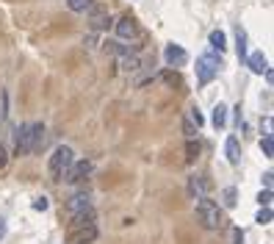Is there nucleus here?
I'll list each match as a JSON object with an SVG mask.
<instances>
[{
    "label": "nucleus",
    "mask_w": 274,
    "mask_h": 244,
    "mask_svg": "<svg viewBox=\"0 0 274 244\" xmlns=\"http://www.w3.org/2000/svg\"><path fill=\"white\" fill-rule=\"evenodd\" d=\"M188 192H191V197H194V200L205 197V192H208V183H205L202 175H191V180H188Z\"/></svg>",
    "instance_id": "nucleus-11"
},
{
    "label": "nucleus",
    "mask_w": 274,
    "mask_h": 244,
    "mask_svg": "<svg viewBox=\"0 0 274 244\" xmlns=\"http://www.w3.org/2000/svg\"><path fill=\"white\" fill-rule=\"evenodd\" d=\"M271 178H274L271 172H266V175H263V186H266V189H271Z\"/></svg>",
    "instance_id": "nucleus-29"
},
{
    "label": "nucleus",
    "mask_w": 274,
    "mask_h": 244,
    "mask_svg": "<svg viewBox=\"0 0 274 244\" xmlns=\"http://www.w3.org/2000/svg\"><path fill=\"white\" fill-rule=\"evenodd\" d=\"M255 222H260V225H269V222H271V208H269V206L260 208L258 216H255Z\"/></svg>",
    "instance_id": "nucleus-22"
},
{
    "label": "nucleus",
    "mask_w": 274,
    "mask_h": 244,
    "mask_svg": "<svg viewBox=\"0 0 274 244\" xmlns=\"http://www.w3.org/2000/svg\"><path fill=\"white\" fill-rule=\"evenodd\" d=\"M210 122H214V128L219 131V128H224L227 125V106L224 103H219L216 108H214V117H210Z\"/></svg>",
    "instance_id": "nucleus-13"
},
{
    "label": "nucleus",
    "mask_w": 274,
    "mask_h": 244,
    "mask_svg": "<svg viewBox=\"0 0 274 244\" xmlns=\"http://www.w3.org/2000/svg\"><path fill=\"white\" fill-rule=\"evenodd\" d=\"M194 214H197V222H200L202 228H208V230H219V228H222V222H224L222 211H219V202H214L208 194L197 200Z\"/></svg>",
    "instance_id": "nucleus-2"
},
{
    "label": "nucleus",
    "mask_w": 274,
    "mask_h": 244,
    "mask_svg": "<svg viewBox=\"0 0 274 244\" xmlns=\"http://www.w3.org/2000/svg\"><path fill=\"white\" fill-rule=\"evenodd\" d=\"M210 47L219 50V56H222L224 47H227V36H224V31H210Z\"/></svg>",
    "instance_id": "nucleus-14"
},
{
    "label": "nucleus",
    "mask_w": 274,
    "mask_h": 244,
    "mask_svg": "<svg viewBox=\"0 0 274 244\" xmlns=\"http://www.w3.org/2000/svg\"><path fill=\"white\" fill-rule=\"evenodd\" d=\"M139 67H141V58L139 56H130V53H128L125 61H122V70H125V72H136Z\"/></svg>",
    "instance_id": "nucleus-19"
},
{
    "label": "nucleus",
    "mask_w": 274,
    "mask_h": 244,
    "mask_svg": "<svg viewBox=\"0 0 274 244\" xmlns=\"http://www.w3.org/2000/svg\"><path fill=\"white\" fill-rule=\"evenodd\" d=\"M106 50H108V53H114V56H128L130 47H128V45H122V42H114V39H108V42H106Z\"/></svg>",
    "instance_id": "nucleus-17"
},
{
    "label": "nucleus",
    "mask_w": 274,
    "mask_h": 244,
    "mask_svg": "<svg viewBox=\"0 0 274 244\" xmlns=\"http://www.w3.org/2000/svg\"><path fill=\"white\" fill-rule=\"evenodd\" d=\"M72 161H75V153L70 150V147H67V145L56 147L53 155H50V164H47V169H50V178L53 180H61V178H64V172L70 169Z\"/></svg>",
    "instance_id": "nucleus-3"
},
{
    "label": "nucleus",
    "mask_w": 274,
    "mask_h": 244,
    "mask_svg": "<svg viewBox=\"0 0 274 244\" xmlns=\"http://www.w3.org/2000/svg\"><path fill=\"white\" fill-rule=\"evenodd\" d=\"M197 131H200V128H197L191 119L183 122V133H186V139H197Z\"/></svg>",
    "instance_id": "nucleus-23"
},
{
    "label": "nucleus",
    "mask_w": 274,
    "mask_h": 244,
    "mask_svg": "<svg viewBox=\"0 0 274 244\" xmlns=\"http://www.w3.org/2000/svg\"><path fill=\"white\" fill-rule=\"evenodd\" d=\"M258 202L260 206H271V189H263V192L258 194Z\"/></svg>",
    "instance_id": "nucleus-26"
},
{
    "label": "nucleus",
    "mask_w": 274,
    "mask_h": 244,
    "mask_svg": "<svg viewBox=\"0 0 274 244\" xmlns=\"http://www.w3.org/2000/svg\"><path fill=\"white\" fill-rule=\"evenodd\" d=\"M246 64H249V70L255 72V75H263V72L269 70V61H266V56H263L260 50L246 53Z\"/></svg>",
    "instance_id": "nucleus-9"
},
{
    "label": "nucleus",
    "mask_w": 274,
    "mask_h": 244,
    "mask_svg": "<svg viewBox=\"0 0 274 244\" xmlns=\"http://www.w3.org/2000/svg\"><path fill=\"white\" fill-rule=\"evenodd\" d=\"M224 153H227V161H230V164H238V161H241V147H238V139H236V136H227Z\"/></svg>",
    "instance_id": "nucleus-12"
},
{
    "label": "nucleus",
    "mask_w": 274,
    "mask_h": 244,
    "mask_svg": "<svg viewBox=\"0 0 274 244\" xmlns=\"http://www.w3.org/2000/svg\"><path fill=\"white\" fill-rule=\"evenodd\" d=\"M197 158H200V141L188 139V145H186V161H188V164H194Z\"/></svg>",
    "instance_id": "nucleus-16"
},
{
    "label": "nucleus",
    "mask_w": 274,
    "mask_h": 244,
    "mask_svg": "<svg viewBox=\"0 0 274 244\" xmlns=\"http://www.w3.org/2000/svg\"><path fill=\"white\" fill-rule=\"evenodd\" d=\"M163 58H166L169 67H183L188 61V53H186V47H180V45H166Z\"/></svg>",
    "instance_id": "nucleus-7"
},
{
    "label": "nucleus",
    "mask_w": 274,
    "mask_h": 244,
    "mask_svg": "<svg viewBox=\"0 0 274 244\" xmlns=\"http://www.w3.org/2000/svg\"><path fill=\"white\" fill-rule=\"evenodd\" d=\"M47 206H50L47 197H36V200H33V211H47Z\"/></svg>",
    "instance_id": "nucleus-27"
},
{
    "label": "nucleus",
    "mask_w": 274,
    "mask_h": 244,
    "mask_svg": "<svg viewBox=\"0 0 274 244\" xmlns=\"http://www.w3.org/2000/svg\"><path fill=\"white\" fill-rule=\"evenodd\" d=\"M236 42H238V58H246V31L236 28Z\"/></svg>",
    "instance_id": "nucleus-18"
},
{
    "label": "nucleus",
    "mask_w": 274,
    "mask_h": 244,
    "mask_svg": "<svg viewBox=\"0 0 274 244\" xmlns=\"http://www.w3.org/2000/svg\"><path fill=\"white\" fill-rule=\"evenodd\" d=\"M45 145V128L39 122H31V125H23L17 131V155H31L33 150Z\"/></svg>",
    "instance_id": "nucleus-1"
},
{
    "label": "nucleus",
    "mask_w": 274,
    "mask_h": 244,
    "mask_svg": "<svg viewBox=\"0 0 274 244\" xmlns=\"http://www.w3.org/2000/svg\"><path fill=\"white\" fill-rule=\"evenodd\" d=\"M89 14H92V28H102V25H108V23H111L106 11L94 9V6H92V9H89Z\"/></svg>",
    "instance_id": "nucleus-15"
},
{
    "label": "nucleus",
    "mask_w": 274,
    "mask_h": 244,
    "mask_svg": "<svg viewBox=\"0 0 274 244\" xmlns=\"http://www.w3.org/2000/svg\"><path fill=\"white\" fill-rule=\"evenodd\" d=\"M224 206H227V208L236 206V189H233V186L224 189Z\"/></svg>",
    "instance_id": "nucleus-24"
},
{
    "label": "nucleus",
    "mask_w": 274,
    "mask_h": 244,
    "mask_svg": "<svg viewBox=\"0 0 274 244\" xmlns=\"http://www.w3.org/2000/svg\"><path fill=\"white\" fill-rule=\"evenodd\" d=\"M3 236H6V219L0 216V241H3Z\"/></svg>",
    "instance_id": "nucleus-30"
},
{
    "label": "nucleus",
    "mask_w": 274,
    "mask_h": 244,
    "mask_svg": "<svg viewBox=\"0 0 274 244\" xmlns=\"http://www.w3.org/2000/svg\"><path fill=\"white\" fill-rule=\"evenodd\" d=\"M97 222H86V225H70L67 230V241L70 244H92L97 239Z\"/></svg>",
    "instance_id": "nucleus-5"
},
{
    "label": "nucleus",
    "mask_w": 274,
    "mask_h": 244,
    "mask_svg": "<svg viewBox=\"0 0 274 244\" xmlns=\"http://www.w3.org/2000/svg\"><path fill=\"white\" fill-rule=\"evenodd\" d=\"M188 119H191V122H194V125H197V128H202V125H205V117H202V114H200V111H197V108H191Z\"/></svg>",
    "instance_id": "nucleus-25"
},
{
    "label": "nucleus",
    "mask_w": 274,
    "mask_h": 244,
    "mask_svg": "<svg viewBox=\"0 0 274 244\" xmlns=\"http://www.w3.org/2000/svg\"><path fill=\"white\" fill-rule=\"evenodd\" d=\"M67 6H70L72 11H89L94 3H92V0H67Z\"/></svg>",
    "instance_id": "nucleus-21"
},
{
    "label": "nucleus",
    "mask_w": 274,
    "mask_h": 244,
    "mask_svg": "<svg viewBox=\"0 0 274 244\" xmlns=\"http://www.w3.org/2000/svg\"><path fill=\"white\" fill-rule=\"evenodd\" d=\"M219 67H222V58L214 56V53H205V56L197 58V80L205 86L210 84L216 75H219Z\"/></svg>",
    "instance_id": "nucleus-4"
},
{
    "label": "nucleus",
    "mask_w": 274,
    "mask_h": 244,
    "mask_svg": "<svg viewBox=\"0 0 274 244\" xmlns=\"http://www.w3.org/2000/svg\"><path fill=\"white\" fill-rule=\"evenodd\" d=\"M86 208H92L89 194H75V197L67 200V211H70V214H80V211H86Z\"/></svg>",
    "instance_id": "nucleus-10"
},
{
    "label": "nucleus",
    "mask_w": 274,
    "mask_h": 244,
    "mask_svg": "<svg viewBox=\"0 0 274 244\" xmlns=\"http://www.w3.org/2000/svg\"><path fill=\"white\" fill-rule=\"evenodd\" d=\"M260 150H263L266 158H274V139H271V133L260 139Z\"/></svg>",
    "instance_id": "nucleus-20"
},
{
    "label": "nucleus",
    "mask_w": 274,
    "mask_h": 244,
    "mask_svg": "<svg viewBox=\"0 0 274 244\" xmlns=\"http://www.w3.org/2000/svg\"><path fill=\"white\" fill-rule=\"evenodd\" d=\"M6 164H9V155H6V147L0 145V169H6Z\"/></svg>",
    "instance_id": "nucleus-28"
},
{
    "label": "nucleus",
    "mask_w": 274,
    "mask_h": 244,
    "mask_svg": "<svg viewBox=\"0 0 274 244\" xmlns=\"http://www.w3.org/2000/svg\"><path fill=\"white\" fill-rule=\"evenodd\" d=\"M116 33H119V39H139V25L133 17H122L116 23Z\"/></svg>",
    "instance_id": "nucleus-8"
},
{
    "label": "nucleus",
    "mask_w": 274,
    "mask_h": 244,
    "mask_svg": "<svg viewBox=\"0 0 274 244\" xmlns=\"http://www.w3.org/2000/svg\"><path fill=\"white\" fill-rule=\"evenodd\" d=\"M89 172H92V161H86V158H83V161H72L70 169L64 172V178H61V180H67V183H80Z\"/></svg>",
    "instance_id": "nucleus-6"
}]
</instances>
